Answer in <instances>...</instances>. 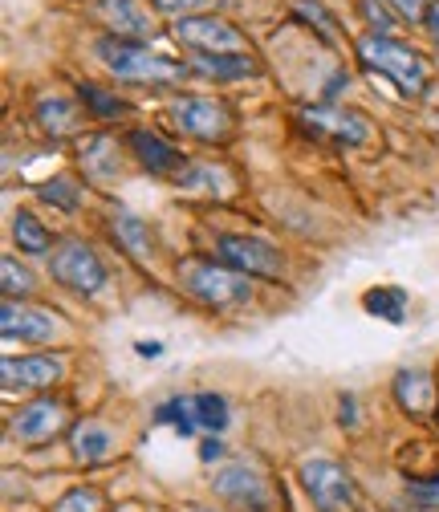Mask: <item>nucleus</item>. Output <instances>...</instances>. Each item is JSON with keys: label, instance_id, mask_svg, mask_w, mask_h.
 <instances>
[{"label": "nucleus", "instance_id": "obj_1", "mask_svg": "<svg viewBox=\"0 0 439 512\" xmlns=\"http://www.w3.org/2000/svg\"><path fill=\"white\" fill-rule=\"evenodd\" d=\"M94 53L114 78L139 82V86H175V82H183L187 70H192V66H183V61L159 57L143 41H127V37H98Z\"/></svg>", "mask_w": 439, "mask_h": 512}, {"label": "nucleus", "instance_id": "obj_2", "mask_svg": "<svg viewBox=\"0 0 439 512\" xmlns=\"http://www.w3.org/2000/svg\"><path fill=\"white\" fill-rule=\"evenodd\" d=\"M358 57H362V66L366 70H379L387 74L403 94L411 98H423L427 86H431V66H427V57L391 41V37H379V33H370L358 41Z\"/></svg>", "mask_w": 439, "mask_h": 512}, {"label": "nucleus", "instance_id": "obj_3", "mask_svg": "<svg viewBox=\"0 0 439 512\" xmlns=\"http://www.w3.org/2000/svg\"><path fill=\"white\" fill-rule=\"evenodd\" d=\"M179 285L187 297H196L204 305L228 309V305H244L253 297V277H244L220 261H183L179 265Z\"/></svg>", "mask_w": 439, "mask_h": 512}, {"label": "nucleus", "instance_id": "obj_4", "mask_svg": "<svg viewBox=\"0 0 439 512\" xmlns=\"http://www.w3.org/2000/svg\"><path fill=\"white\" fill-rule=\"evenodd\" d=\"M297 476L318 512H354L358 508V484L342 464L318 456V460H305Z\"/></svg>", "mask_w": 439, "mask_h": 512}, {"label": "nucleus", "instance_id": "obj_5", "mask_svg": "<svg viewBox=\"0 0 439 512\" xmlns=\"http://www.w3.org/2000/svg\"><path fill=\"white\" fill-rule=\"evenodd\" d=\"M49 273L57 285H66L82 297H94L106 289V265L98 261V252L86 244V240H66L57 244L53 256H49Z\"/></svg>", "mask_w": 439, "mask_h": 512}, {"label": "nucleus", "instance_id": "obj_6", "mask_svg": "<svg viewBox=\"0 0 439 512\" xmlns=\"http://www.w3.org/2000/svg\"><path fill=\"white\" fill-rule=\"evenodd\" d=\"M216 261L244 273V277H281L285 273V256L277 244L261 236H220L216 240Z\"/></svg>", "mask_w": 439, "mask_h": 512}, {"label": "nucleus", "instance_id": "obj_7", "mask_svg": "<svg viewBox=\"0 0 439 512\" xmlns=\"http://www.w3.org/2000/svg\"><path fill=\"white\" fill-rule=\"evenodd\" d=\"M171 114L179 122V131L200 139V143H228L232 126H236L232 106L220 102V98H179L171 106Z\"/></svg>", "mask_w": 439, "mask_h": 512}, {"label": "nucleus", "instance_id": "obj_8", "mask_svg": "<svg viewBox=\"0 0 439 512\" xmlns=\"http://www.w3.org/2000/svg\"><path fill=\"white\" fill-rule=\"evenodd\" d=\"M175 37L187 49H196V53H248V41L240 37L236 25H228L220 17H204V13L179 17L175 21Z\"/></svg>", "mask_w": 439, "mask_h": 512}, {"label": "nucleus", "instance_id": "obj_9", "mask_svg": "<svg viewBox=\"0 0 439 512\" xmlns=\"http://www.w3.org/2000/svg\"><path fill=\"white\" fill-rule=\"evenodd\" d=\"M216 492L240 512H273V488L253 464H228L216 472Z\"/></svg>", "mask_w": 439, "mask_h": 512}, {"label": "nucleus", "instance_id": "obj_10", "mask_svg": "<svg viewBox=\"0 0 439 512\" xmlns=\"http://www.w3.org/2000/svg\"><path fill=\"white\" fill-rule=\"evenodd\" d=\"M61 330L57 313L41 309V305H25V301H5L0 305V334L9 342L21 338V342H53Z\"/></svg>", "mask_w": 439, "mask_h": 512}, {"label": "nucleus", "instance_id": "obj_11", "mask_svg": "<svg viewBox=\"0 0 439 512\" xmlns=\"http://www.w3.org/2000/svg\"><path fill=\"white\" fill-rule=\"evenodd\" d=\"M13 435L21 439V443H49V439H57L61 431H66V403H57V399H33V403H25V407H17L13 411Z\"/></svg>", "mask_w": 439, "mask_h": 512}, {"label": "nucleus", "instance_id": "obj_12", "mask_svg": "<svg viewBox=\"0 0 439 512\" xmlns=\"http://www.w3.org/2000/svg\"><path fill=\"white\" fill-rule=\"evenodd\" d=\"M98 17L106 21L110 37H127V41L155 37V13L143 0H98Z\"/></svg>", "mask_w": 439, "mask_h": 512}, {"label": "nucleus", "instance_id": "obj_13", "mask_svg": "<svg viewBox=\"0 0 439 512\" xmlns=\"http://www.w3.org/2000/svg\"><path fill=\"white\" fill-rule=\"evenodd\" d=\"M301 122L309 126L313 135H326V139L346 143V147H358V143L370 139V122L358 110H326V106H318V110H305Z\"/></svg>", "mask_w": 439, "mask_h": 512}, {"label": "nucleus", "instance_id": "obj_14", "mask_svg": "<svg viewBox=\"0 0 439 512\" xmlns=\"http://www.w3.org/2000/svg\"><path fill=\"white\" fill-rule=\"evenodd\" d=\"M61 358L49 354H29V358H5L0 374H5V387L9 391H45L61 378Z\"/></svg>", "mask_w": 439, "mask_h": 512}, {"label": "nucleus", "instance_id": "obj_15", "mask_svg": "<svg viewBox=\"0 0 439 512\" xmlns=\"http://www.w3.org/2000/svg\"><path fill=\"white\" fill-rule=\"evenodd\" d=\"M127 143H131L135 159H139L151 175H183L187 167H192L179 147H171V143H167V139H159L155 131H131V135H127Z\"/></svg>", "mask_w": 439, "mask_h": 512}, {"label": "nucleus", "instance_id": "obj_16", "mask_svg": "<svg viewBox=\"0 0 439 512\" xmlns=\"http://www.w3.org/2000/svg\"><path fill=\"white\" fill-rule=\"evenodd\" d=\"M70 452L78 464L94 468V464H106L114 456V431L98 419H82L74 431H70Z\"/></svg>", "mask_w": 439, "mask_h": 512}, {"label": "nucleus", "instance_id": "obj_17", "mask_svg": "<svg viewBox=\"0 0 439 512\" xmlns=\"http://www.w3.org/2000/svg\"><path fill=\"white\" fill-rule=\"evenodd\" d=\"M192 74H204L216 82H240V78H257L261 66H257L253 53H196Z\"/></svg>", "mask_w": 439, "mask_h": 512}, {"label": "nucleus", "instance_id": "obj_18", "mask_svg": "<svg viewBox=\"0 0 439 512\" xmlns=\"http://www.w3.org/2000/svg\"><path fill=\"white\" fill-rule=\"evenodd\" d=\"M37 126L53 139H66V135H78L82 131V110L78 102L61 98V94H45L37 102Z\"/></svg>", "mask_w": 439, "mask_h": 512}, {"label": "nucleus", "instance_id": "obj_19", "mask_svg": "<svg viewBox=\"0 0 439 512\" xmlns=\"http://www.w3.org/2000/svg\"><path fill=\"white\" fill-rule=\"evenodd\" d=\"M110 232H114V240L122 244V248H127L131 256H135V261H151V256H155V240H151V224L147 220H139L135 212H114L110 216Z\"/></svg>", "mask_w": 439, "mask_h": 512}, {"label": "nucleus", "instance_id": "obj_20", "mask_svg": "<svg viewBox=\"0 0 439 512\" xmlns=\"http://www.w3.org/2000/svg\"><path fill=\"white\" fill-rule=\"evenodd\" d=\"M175 187L179 191H192V196H220V200L236 191L232 175L224 167H216V163H192L183 175H175Z\"/></svg>", "mask_w": 439, "mask_h": 512}, {"label": "nucleus", "instance_id": "obj_21", "mask_svg": "<svg viewBox=\"0 0 439 512\" xmlns=\"http://www.w3.org/2000/svg\"><path fill=\"white\" fill-rule=\"evenodd\" d=\"M395 399L407 415H427L431 403H435V387H431V378L423 370H403L395 378Z\"/></svg>", "mask_w": 439, "mask_h": 512}, {"label": "nucleus", "instance_id": "obj_22", "mask_svg": "<svg viewBox=\"0 0 439 512\" xmlns=\"http://www.w3.org/2000/svg\"><path fill=\"white\" fill-rule=\"evenodd\" d=\"M82 163H86V171L94 179H114L118 175V147H114V139H106V135L82 139Z\"/></svg>", "mask_w": 439, "mask_h": 512}, {"label": "nucleus", "instance_id": "obj_23", "mask_svg": "<svg viewBox=\"0 0 439 512\" xmlns=\"http://www.w3.org/2000/svg\"><path fill=\"white\" fill-rule=\"evenodd\" d=\"M13 240H17L21 252H49V248H53L49 228H45L33 212H25V208L13 216Z\"/></svg>", "mask_w": 439, "mask_h": 512}, {"label": "nucleus", "instance_id": "obj_24", "mask_svg": "<svg viewBox=\"0 0 439 512\" xmlns=\"http://www.w3.org/2000/svg\"><path fill=\"white\" fill-rule=\"evenodd\" d=\"M362 305H366V313H379L383 322L399 326L403 313H407V293L395 289V285H383V289H370V293L362 297Z\"/></svg>", "mask_w": 439, "mask_h": 512}, {"label": "nucleus", "instance_id": "obj_25", "mask_svg": "<svg viewBox=\"0 0 439 512\" xmlns=\"http://www.w3.org/2000/svg\"><path fill=\"white\" fill-rule=\"evenodd\" d=\"M37 196H41L45 204L61 208V212H74V208L82 204V191H78V183H74L70 175H57V179H45V183L37 187Z\"/></svg>", "mask_w": 439, "mask_h": 512}, {"label": "nucleus", "instance_id": "obj_26", "mask_svg": "<svg viewBox=\"0 0 439 512\" xmlns=\"http://www.w3.org/2000/svg\"><path fill=\"white\" fill-rule=\"evenodd\" d=\"M78 102H82L94 118H118V114L131 110L118 94H106V90H98V86H82V90H78Z\"/></svg>", "mask_w": 439, "mask_h": 512}, {"label": "nucleus", "instance_id": "obj_27", "mask_svg": "<svg viewBox=\"0 0 439 512\" xmlns=\"http://www.w3.org/2000/svg\"><path fill=\"white\" fill-rule=\"evenodd\" d=\"M53 512H106V496L98 488L82 484V488H70L66 496H61L53 504Z\"/></svg>", "mask_w": 439, "mask_h": 512}, {"label": "nucleus", "instance_id": "obj_28", "mask_svg": "<svg viewBox=\"0 0 439 512\" xmlns=\"http://www.w3.org/2000/svg\"><path fill=\"white\" fill-rule=\"evenodd\" d=\"M159 419L171 423L179 435H192V431L200 427V419H196V399H171V403H163V407H159Z\"/></svg>", "mask_w": 439, "mask_h": 512}, {"label": "nucleus", "instance_id": "obj_29", "mask_svg": "<svg viewBox=\"0 0 439 512\" xmlns=\"http://www.w3.org/2000/svg\"><path fill=\"white\" fill-rule=\"evenodd\" d=\"M0 281H5V297L9 301L33 293V273L25 265H17V256H5V261H0Z\"/></svg>", "mask_w": 439, "mask_h": 512}, {"label": "nucleus", "instance_id": "obj_30", "mask_svg": "<svg viewBox=\"0 0 439 512\" xmlns=\"http://www.w3.org/2000/svg\"><path fill=\"white\" fill-rule=\"evenodd\" d=\"M358 9H362V17L370 21V29L379 33V37H391V33H395L399 13L387 5V0H358Z\"/></svg>", "mask_w": 439, "mask_h": 512}, {"label": "nucleus", "instance_id": "obj_31", "mask_svg": "<svg viewBox=\"0 0 439 512\" xmlns=\"http://www.w3.org/2000/svg\"><path fill=\"white\" fill-rule=\"evenodd\" d=\"M196 419L208 431H224L228 427V403L220 395H196Z\"/></svg>", "mask_w": 439, "mask_h": 512}, {"label": "nucleus", "instance_id": "obj_32", "mask_svg": "<svg viewBox=\"0 0 439 512\" xmlns=\"http://www.w3.org/2000/svg\"><path fill=\"white\" fill-rule=\"evenodd\" d=\"M293 9H297V13H301L309 25H318V33H322L326 41H334V37H338V33H334V29H338V25H334V17H330V13L318 5V0H293Z\"/></svg>", "mask_w": 439, "mask_h": 512}, {"label": "nucleus", "instance_id": "obj_33", "mask_svg": "<svg viewBox=\"0 0 439 512\" xmlns=\"http://www.w3.org/2000/svg\"><path fill=\"white\" fill-rule=\"evenodd\" d=\"M387 5L399 13V21H427L431 0H387Z\"/></svg>", "mask_w": 439, "mask_h": 512}, {"label": "nucleus", "instance_id": "obj_34", "mask_svg": "<svg viewBox=\"0 0 439 512\" xmlns=\"http://www.w3.org/2000/svg\"><path fill=\"white\" fill-rule=\"evenodd\" d=\"M155 9H163V13H175V17H192V13H200L204 5H212V0H151Z\"/></svg>", "mask_w": 439, "mask_h": 512}, {"label": "nucleus", "instance_id": "obj_35", "mask_svg": "<svg viewBox=\"0 0 439 512\" xmlns=\"http://www.w3.org/2000/svg\"><path fill=\"white\" fill-rule=\"evenodd\" d=\"M407 492H411L415 500H423V504L439 508V476H435V480H411V484H407Z\"/></svg>", "mask_w": 439, "mask_h": 512}, {"label": "nucleus", "instance_id": "obj_36", "mask_svg": "<svg viewBox=\"0 0 439 512\" xmlns=\"http://www.w3.org/2000/svg\"><path fill=\"white\" fill-rule=\"evenodd\" d=\"M220 456H224V443H220V439H204V443H200V460H204V464H212V460H220Z\"/></svg>", "mask_w": 439, "mask_h": 512}, {"label": "nucleus", "instance_id": "obj_37", "mask_svg": "<svg viewBox=\"0 0 439 512\" xmlns=\"http://www.w3.org/2000/svg\"><path fill=\"white\" fill-rule=\"evenodd\" d=\"M423 25H427V33L439 41V0H431V9H427V21H423Z\"/></svg>", "mask_w": 439, "mask_h": 512}, {"label": "nucleus", "instance_id": "obj_38", "mask_svg": "<svg viewBox=\"0 0 439 512\" xmlns=\"http://www.w3.org/2000/svg\"><path fill=\"white\" fill-rule=\"evenodd\" d=\"M192 512H212V508H192Z\"/></svg>", "mask_w": 439, "mask_h": 512}, {"label": "nucleus", "instance_id": "obj_39", "mask_svg": "<svg viewBox=\"0 0 439 512\" xmlns=\"http://www.w3.org/2000/svg\"><path fill=\"white\" fill-rule=\"evenodd\" d=\"M435 419H439V411H435Z\"/></svg>", "mask_w": 439, "mask_h": 512}]
</instances>
